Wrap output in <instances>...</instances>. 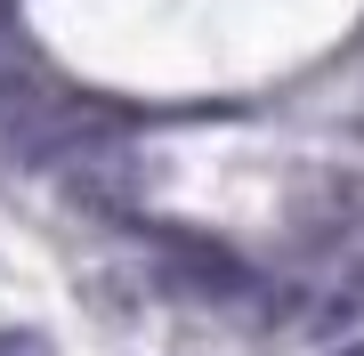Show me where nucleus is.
<instances>
[{
    "label": "nucleus",
    "mask_w": 364,
    "mask_h": 356,
    "mask_svg": "<svg viewBox=\"0 0 364 356\" xmlns=\"http://www.w3.org/2000/svg\"><path fill=\"white\" fill-rule=\"evenodd\" d=\"M162 284L186 291V300H210V308L259 291V284H251V267L235 259L227 243H203V235H170V243H162Z\"/></svg>",
    "instance_id": "f257e3e1"
},
{
    "label": "nucleus",
    "mask_w": 364,
    "mask_h": 356,
    "mask_svg": "<svg viewBox=\"0 0 364 356\" xmlns=\"http://www.w3.org/2000/svg\"><path fill=\"white\" fill-rule=\"evenodd\" d=\"M0 356H49V340L25 332V324H0Z\"/></svg>",
    "instance_id": "f03ea898"
},
{
    "label": "nucleus",
    "mask_w": 364,
    "mask_h": 356,
    "mask_svg": "<svg viewBox=\"0 0 364 356\" xmlns=\"http://www.w3.org/2000/svg\"><path fill=\"white\" fill-rule=\"evenodd\" d=\"M340 356H364V340H356V348H340Z\"/></svg>",
    "instance_id": "7ed1b4c3"
}]
</instances>
